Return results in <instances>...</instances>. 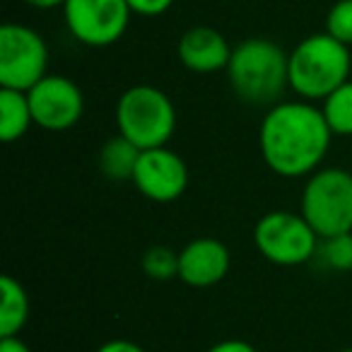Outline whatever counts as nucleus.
I'll use <instances>...</instances> for the list:
<instances>
[{
  "mask_svg": "<svg viewBox=\"0 0 352 352\" xmlns=\"http://www.w3.org/2000/svg\"><path fill=\"white\" fill-rule=\"evenodd\" d=\"M32 126H34V116H32L27 92L0 87V140L8 145L17 142Z\"/></svg>",
  "mask_w": 352,
  "mask_h": 352,
  "instance_id": "4468645a",
  "label": "nucleus"
},
{
  "mask_svg": "<svg viewBox=\"0 0 352 352\" xmlns=\"http://www.w3.org/2000/svg\"><path fill=\"white\" fill-rule=\"evenodd\" d=\"M350 46L318 32L302 39L289 54V89L304 102H323L350 80Z\"/></svg>",
  "mask_w": 352,
  "mask_h": 352,
  "instance_id": "7ed1b4c3",
  "label": "nucleus"
},
{
  "mask_svg": "<svg viewBox=\"0 0 352 352\" xmlns=\"http://www.w3.org/2000/svg\"><path fill=\"white\" fill-rule=\"evenodd\" d=\"M116 126L140 150L164 147L176 131L174 102L155 85H133L116 102Z\"/></svg>",
  "mask_w": 352,
  "mask_h": 352,
  "instance_id": "20e7f679",
  "label": "nucleus"
},
{
  "mask_svg": "<svg viewBox=\"0 0 352 352\" xmlns=\"http://www.w3.org/2000/svg\"><path fill=\"white\" fill-rule=\"evenodd\" d=\"M0 352H32V350L20 336H12V338H0Z\"/></svg>",
  "mask_w": 352,
  "mask_h": 352,
  "instance_id": "5701e85b",
  "label": "nucleus"
},
{
  "mask_svg": "<svg viewBox=\"0 0 352 352\" xmlns=\"http://www.w3.org/2000/svg\"><path fill=\"white\" fill-rule=\"evenodd\" d=\"M49 75V46L36 30L17 22L0 27V87L30 92Z\"/></svg>",
  "mask_w": 352,
  "mask_h": 352,
  "instance_id": "0eeeda50",
  "label": "nucleus"
},
{
  "mask_svg": "<svg viewBox=\"0 0 352 352\" xmlns=\"http://www.w3.org/2000/svg\"><path fill=\"white\" fill-rule=\"evenodd\" d=\"M25 3L34 10H56V8H63L68 0H25Z\"/></svg>",
  "mask_w": 352,
  "mask_h": 352,
  "instance_id": "b1692460",
  "label": "nucleus"
},
{
  "mask_svg": "<svg viewBox=\"0 0 352 352\" xmlns=\"http://www.w3.org/2000/svg\"><path fill=\"white\" fill-rule=\"evenodd\" d=\"M318 234L302 212L270 210L256 222L254 244L265 261L283 268H294L316 256Z\"/></svg>",
  "mask_w": 352,
  "mask_h": 352,
  "instance_id": "423d86ee",
  "label": "nucleus"
},
{
  "mask_svg": "<svg viewBox=\"0 0 352 352\" xmlns=\"http://www.w3.org/2000/svg\"><path fill=\"white\" fill-rule=\"evenodd\" d=\"M340 44L352 46V0H338L326 15V30Z\"/></svg>",
  "mask_w": 352,
  "mask_h": 352,
  "instance_id": "6ab92c4d",
  "label": "nucleus"
},
{
  "mask_svg": "<svg viewBox=\"0 0 352 352\" xmlns=\"http://www.w3.org/2000/svg\"><path fill=\"white\" fill-rule=\"evenodd\" d=\"M142 273L150 280H157V283L179 278V251L162 244L150 246L142 254Z\"/></svg>",
  "mask_w": 352,
  "mask_h": 352,
  "instance_id": "f3484780",
  "label": "nucleus"
},
{
  "mask_svg": "<svg viewBox=\"0 0 352 352\" xmlns=\"http://www.w3.org/2000/svg\"><path fill=\"white\" fill-rule=\"evenodd\" d=\"M34 126L51 133H63L78 126L85 113V97L78 82L65 75H46L27 92Z\"/></svg>",
  "mask_w": 352,
  "mask_h": 352,
  "instance_id": "1a4fd4ad",
  "label": "nucleus"
},
{
  "mask_svg": "<svg viewBox=\"0 0 352 352\" xmlns=\"http://www.w3.org/2000/svg\"><path fill=\"white\" fill-rule=\"evenodd\" d=\"M131 15L126 0H68L63 6L70 34L92 49H107L121 41Z\"/></svg>",
  "mask_w": 352,
  "mask_h": 352,
  "instance_id": "6e6552de",
  "label": "nucleus"
},
{
  "mask_svg": "<svg viewBox=\"0 0 352 352\" xmlns=\"http://www.w3.org/2000/svg\"><path fill=\"white\" fill-rule=\"evenodd\" d=\"M316 256L326 268L336 270V273H347L352 270V232L347 234L326 236L318 241Z\"/></svg>",
  "mask_w": 352,
  "mask_h": 352,
  "instance_id": "a211bd4d",
  "label": "nucleus"
},
{
  "mask_svg": "<svg viewBox=\"0 0 352 352\" xmlns=\"http://www.w3.org/2000/svg\"><path fill=\"white\" fill-rule=\"evenodd\" d=\"M333 133L321 107L311 102H278L258 128V147L265 166L278 176H309L331 150Z\"/></svg>",
  "mask_w": 352,
  "mask_h": 352,
  "instance_id": "f257e3e1",
  "label": "nucleus"
},
{
  "mask_svg": "<svg viewBox=\"0 0 352 352\" xmlns=\"http://www.w3.org/2000/svg\"><path fill=\"white\" fill-rule=\"evenodd\" d=\"M140 152H142L140 147H135L123 135L109 138L97 157L99 171L107 176L109 182H133Z\"/></svg>",
  "mask_w": 352,
  "mask_h": 352,
  "instance_id": "2eb2a0df",
  "label": "nucleus"
},
{
  "mask_svg": "<svg viewBox=\"0 0 352 352\" xmlns=\"http://www.w3.org/2000/svg\"><path fill=\"white\" fill-rule=\"evenodd\" d=\"M230 268V249L212 236H198L179 251V280L188 287H212L227 278Z\"/></svg>",
  "mask_w": 352,
  "mask_h": 352,
  "instance_id": "9b49d317",
  "label": "nucleus"
},
{
  "mask_svg": "<svg viewBox=\"0 0 352 352\" xmlns=\"http://www.w3.org/2000/svg\"><path fill=\"white\" fill-rule=\"evenodd\" d=\"M30 318V297L20 280L12 275L0 278V338L20 336Z\"/></svg>",
  "mask_w": 352,
  "mask_h": 352,
  "instance_id": "ddd939ff",
  "label": "nucleus"
},
{
  "mask_svg": "<svg viewBox=\"0 0 352 352\" xmlns=\"http://www.w3.org/2000/svg\"><path fill=\"white\" fill-rule=\"evenodd\" d=\"M232 51L234 49L225 39V34L206 25L186 30L179 39V46H176V54H179L184 68L198 75L227 70Z\"/></svg>",
  "mask_w": 352,
  "mask_h": 352,
  "instance_id": "f8f14e48",
  "label": "nucleus"
},
{
  "mask_svg": "<svg viewBox=\"0 0 352 352\" xmlns=\"http://www.w3.org/2000/svg\"><path fill=\"white\" fill-rule=\"evenodd\" d=\"M321 113L333 135H352V80L342 82L323 99Z\"/></svg>",
  "mask_w": 352,
  "mask_h": 352,
  "instance_id": "dca6fc26",
  "label": "nucleus"
},
{
  "mask_svg": "<svg viewBox=\"0 0 352 352\" xmlns=\"http://www.w3.org/2000/svg\"><path fill=\"white\" fill-rule=\"evenodd\" d=\"M227 80L241 102L275 107L289 87V56L275 41L251 36L232 51Z\"/></svg>",
  "mask_w": 352,
  "mask_h": 352,
  "instance_id": "f03ea898",
  "label": "nucleus"
},
{
  "mask_svg": "<svg viewBox=\"0 0 352 352\" xmlns=\"http://www.w3.org/2000/svg\"><path fill=\"white\" fill-rule=\"evenodd\" d=\"M299 212L318 239L352 232V174L340 166H326L309 174Z\"/></svg>",
  "mask_w": 352,
  "mask_h": 352,
  "instance_id": "39448f33",
  "label": "nucleus"
},
{
  "mask_svg": "<svg viewBox=\"0 0 352 352\" xmlns=\"http://www.w3.org/2000/svg\"><path fill=\"white\" fill-rule=\"evenodd\" d=\"M97 352H147V350L138 345V342H133V340L116 338V340H109V342H104V345H99Z\"/></svg>",
  "mask_w": 352,
  "mask_h": 352,
  "instance_id": "4be33fe9",
  "label": "nucleus"
},
{
  "mask_svg": "<svg viewBox=\"0 0 352 352\" xmlns=\"http://www.w3.org/2000/svg\"><path fill=\"white\" fill-rule=\"evenodd\" d=\"M206 352H258L256 350L251 342H246V340H220V342H215L212 347H208Z\"/></svg>",
  "mask_w": 352,
  "mask_h": 352,
  "instance_id": "412c9836",
  "label": "nucleus"
},
{
  "mask_svg": "<svg viewBox=\"0 0 352 352\" xmlns=\"http://www.w3.org/2000/svg\"><path fill=\"white\" fill-rule=\"evenodd\" d=\"M340 352H352V347H345V350H340Z\"/></svg>",
  "mask_w": 352,
  "mask_h": 352,
  "instance_id": "393cba45",
  "label": "nucleus"
},
{
  "mask_svg": "<svg viewBox=\"0 0 352 352\" xmlns=\"http://www.w3.org/2000/svg\"><path fill=\"white\" fill-rule=\"evenodd\" d=\"M133 15L140 17H160L174 6V0H126Z\"/></svg>",
  "mask_w": 352,
  "mask_h": 352,
  "instance_id": "aec40b11",
  "label": "nucleus"
},
{
  "mask_svg": "<svg viewBox=\"0 0 352 352\" xmlns=\"http://www.w3.org/2000/svg\"><path fill=\"white\" fill-rule=\"evenodd\" d=\"M135 188L152 203H174L188 188V166L169 147L142 150L133 174Z\"/></svg>",
  "mask_w": 352,
  "mask_h": 352,
  "instance_id": "9d476101",
  "label": "nucleus"
}]
</instances>
